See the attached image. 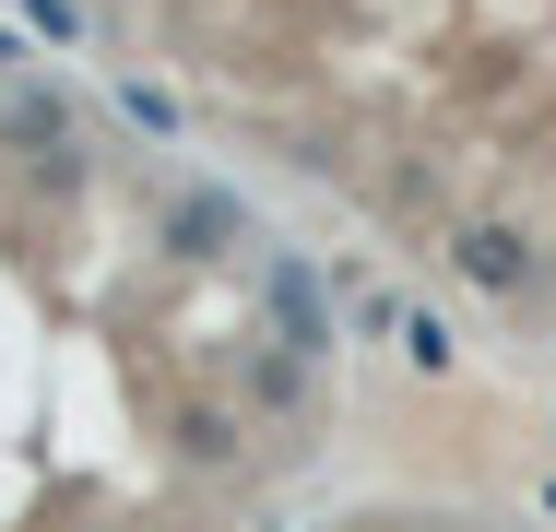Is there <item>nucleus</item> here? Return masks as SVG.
<instances>
[{
    "label": "nucleus",
    "instance_id": "nucleus-9",
    "mask_svg": "<svg viewBox=\"0 0 556 532\" xmlns=\"http://www.w3.org/2000/svg\"><path fill=\"white\" fill-rule=\"evenodd\" d=\"M24 36H48V48H72V36H84V0H24Z\"/></svg>",
    "mask_w": 556,
    "mask_h": 532
},
{
    "label": "nucleus",
    "instance_id": "nucleus-3",
    "mask_svg": "<svg viewBox=\"0 0 556 532\" xmlns=\"http://www.w3.org/2000/svg\"><path fill=\"white\" fill-rule=\"evenodd\" d=\"M0 142L48 178V190H72L84 178V154H72V106H60V84H12L0 96Z\"/></svg>",
    "mask_w": 556,
    "mask_h": 532
},
{
    "label": "nucleus",
    "instance_id": "nucleus-8",
    "mask_svg": "<svg viewBox=\"0 0 556 532\" xmlns=\"http://www.w3.org/2000/svg\"><path fill=\"white\" fill-rule=\"evenodd\" d=\"M118 106H130V130H154V142H178V96H166V84H118Z\"/></svg>",
    "mask_w": 556,
    "mask_h": 532
},
{
    "label": "nucleus",
    "instance_id": "nucleus-10",
    "mask_svg": "<svg viewBox=\"0 0 556 532\" xmlns=\"http://www.w3.org/2000/svg\"><path fill=\"white\" fill-rule=\"evenodd\" d=\"M12 60H24V36H12V24H0V72H12Z\"/></svg>",
    "mask_w": 556,
    "mask_h": 532
},
{
    "label": "nucleus",
    "instance_id": "nucleus-6",
    "mask_svg": "<svg viewBox=\"0 0 556 532\" xmlns=\"http://www.w3.org/2000/svg\"><path fill=\"white\" fill-rule=\"evenodd\" d=\"M166 449H178L190 473H225V461L249 449V426L225 415V403H178V415H166Z\"/></svg>",
    "mask_w": 556,
    "mask_h": 532
},
{
    "label": "nucleus",
    "instance_id": "nucleus-7",
    "mask_svg": "<svg viewBox=\"0 0 556 532\" xmlns=\"http://www.w3.org/2000/svg\"><path fill=\"white\" fill-rule=\"evenodd\" d=\"M403 367H415V379H450V367H462V331H450L439 308H403Z\"/></svg>",
    "mask_w": 556,
    "mask_h": 532
},
{
    "label": "nucleus",
    "instance_id": "nucleus-5",
    "mask_svg": "<svg viewBox=\"0 0 556 532\" xmlns=\"http://www.w3.org/2000/svg\"><path fill=\"white\" fill-rule=\"evenodd\" d=\"M237 403H249V415H308V355H285V343L261 331V343L237 355Z\"/></svg>",
    "mask_w": 556,
    "mask_h": 532
},
{
    "label": "nucleus",
    "instance_id": "nucleus-1",
    "mask_svg": "<svg viewBox=\"0 0 556 532\" xmlns=\"http://www.w3.org/2000/svg\"><path fill=\"white\" fill-rule=\"evenodd\" d=\"M439 261L473 284V296H509V308L545 284V249H533V225H509V213H462L439 237Z\"/></svg>",
    "mask_w": 556,
    "mask_h": 532
},
{
    "label": "nucleus",
    "instance_id": "nucleus-2",
    "mask_svg": "<svg viewBox=\"0 0 556 532\" xmlns=\"http://www.w3.org/2000/svg\"><path fill=\"white\" fill-rule=\"evenodd\" d=\"M261 319H273V343L285 355H332V296H320V273L296 261V249H261Z\"/></svg>",
    "mask_w": 556,
    "mask_h": 532
},
{
    "label": "nucleus",
    "instance_id": "nucleus-4",
    "mask_svg": "<svg viewBox=\"0 0 556 532\" xmlns=\"http://www.w3.org/2000/svg\"><path fill=\"white\" fill-rule=\"evenodd\" d=\"M237 237H249V202H237V190H214V178H190L178 202L154 213V249H166V261H225Z\"/></svg>",
    "mask_w": 556,
    "mask_h": 532
}]
</instances>
